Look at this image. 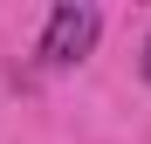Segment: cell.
<instances>
[{"label": "cell", "mask_w": 151, "mask_h": 144, "mask_svg": "<svg viewBox=\"0 0 151 144\" xmlns=\"http://www.w3.org/2000/svg\"><path fill=\"white\" fill-rule=\"evenodd\" d=\"M96 34H103V14H96L89 0H62V7L48 14V28H41V62L48 69H76L96 48Z\"/></svg>", "instance_id": "obj_1"}, {"label": "cell", "mask_w": 151, "mask_h": 144, "mask_svg": "<svg viewBox=\"0 0 151 144\" xmlns=\"http://www.w3.org/2000/svg\"><path fill=\"white\" fill-rule=\"evenodd\" d=\"M137 69H144V82H151V34H144V55H137Z\"/></svg>", "instance_id": "obj_2"}]
</instances>
